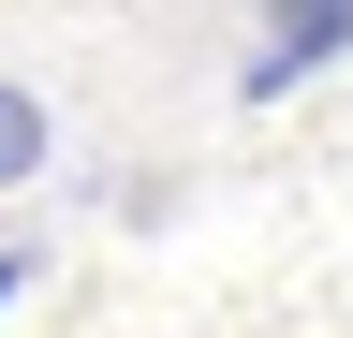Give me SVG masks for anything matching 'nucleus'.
Instances as JSON below:
<instances>
[{
    "mask_svg": "<svg viewBox=\"0 0 353 338\" xmlns=\"http://www.w3.org/2000/svg\"><path fill=\"white\" fill-rule=\"evenodd\" d=\"M15 294H30V250H0V309H15Z\"/></svg>",
    "mask_w": 353,
    "mask_h": 338,
    "instance_id": "7ed1b4c3",
    "label": "nucleus"
},
{
    "mask_svg": "<svg viewBox=\"0 0 353 338\" xmlns=\"http://www.w3.org/2000/svg\"><path fill=\"white\" fill-rule=\"evenodd\" d=\"M353 45V0H265V59H250V89H294V74H324Z\"/></svg>",
    "mask_w": 353,
    "mask_h": 338,
    "instance_id": "f257e3e1",
    "label": "nucleus"
},
{
    "mask_svg": "<svg viewBox=\"0 0 353 338\" xmlns=\"http://www.w3.org/2000/svg\"><path fill=\"white\" fill-rule=\"evenodd\" d=\"M44 162H59V118L30 74H0V191H44Z\"/></svg>",
    "mask_w": 353,
    "mask_h": 338,
    "instance_id": "f03ea898",
    "label": "nucleus"
}]
</instances>
